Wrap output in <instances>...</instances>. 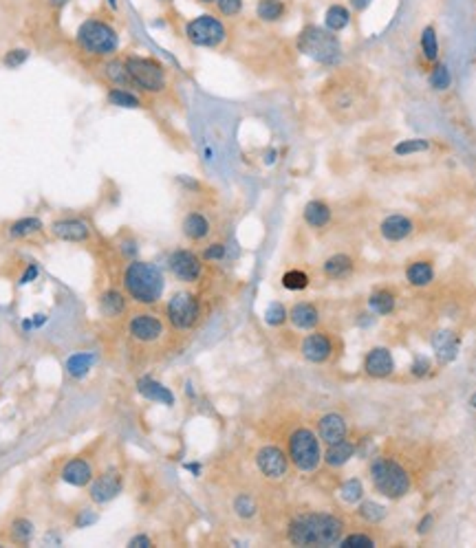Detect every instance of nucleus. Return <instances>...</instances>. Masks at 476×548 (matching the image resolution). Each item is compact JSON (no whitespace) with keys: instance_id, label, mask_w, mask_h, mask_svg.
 I'll list each match as a JSON object with an SVG mask.
<instances>
[{"instance_id":"nucleus-42","label":"nucleus","mask_w":476,"mask_h":548,"mask_svg":"<svg viewBox=\"0 0 476 548\" xmlns=\"http://www.w3.org/2000/svg\"><path fill=\"white\" fill-rule=\"evenodd\" d=\"M11 538L16 540L18 544H27L34 538V524L29 522V519L18 517L16 522L11 524Z\"/></svg>"},{"instance_id":"nucleus-3","label":"nucleus","mask_w":476,"mask_h":548,"mask_svg":"<svg viewBox=\"0 0 476 548\" xmlns=\"http://www.w3.org/2000/svg\"><path fill=\"white\" fill-rule=\"evenodd\" d=\"M296 47L309 60L325 66H335L342 58V42L338 33L329 31L325 24H304L296 38Z\"/></svg>"},{"instance_id":"nucleus-4","label":"nucleus","mask_w":476,"mask_h":548,"mask_svg":"<svg viewBox=\"0 0 476 548\" xmlns=\"http://www.w3.org/2000/svg\"><path fill=\"white\" fill-rule=\"evenodd\" d=\"M124 287L139 304H155L163 293V273L159 266L135 260L124 271Z\"/></svg>"},{"instance_id":"nucleus-31","label":"nucleus","mask_w":476,"mask_h":548,"mask_svg":"<svg viewBox=\"0 0 476 548\" xmlns=\"http://www.w3.org/2000/svg\"><path fill=\"white\" fill-rule=\"evenodd\" d=\"M406 277H408V282L412 287H426V284L432 282V280H435V269H432L430 262L417 260V262L408 264V269H406Z\"/></svg>"},{"instance_id":"nucleus-1","label":"nucleus","mask_w":476,"mask_h":548,"mask_svg":"<svg viewBox=\"0 0 476 548\" xmlns=\"http://www.w3.org/2000/svg\"><path fill=\"white\" fill-rule=\"evenodd\" d=\"M322 102L338 121H351L366 106L369 86L355 73H346L327 84L325 93H322Z\"/></svg>"},{"instance_id":"nucleus-37","label":"nucleus","mask_w":476,"mask_h":548,"mask_svg":"<svg viewBox=\"0 0 476 548\" xmlns=\"http://www.w3.org/2000/svg\"><path fill=\"white\" fill-rule=\"evenodd\" d=\"M95 357L91 353H75L66 359V370L71 376H84L93 365Z\"/></svg>"},{"instance_id":"nucleus-49","label":"nucleus","mask_w":476,"mask_h":548,"mask_svg":"<svg viewBox=\"0 0 476 548\" xmlns=\"http://www.w3.org/2000/svg\"><path fill=\"white\" fill-rule=\"evenodd\" d=\"M203 258H205V260H223V258H225V245H223V243L209 245V247L203 251Z\"/></svg>"},{"instance_id":"nucleus-19","label":"nucleus","mask_w":476,"mask_h":548,"mask_svg":"<svg viewBox=\"0 0 476 548\" xmlns=\"http://www.w3.org/2000/svg\"><path fill=\"white\" fill-rule=\"evenodd\" d=\"M318 434H320V439L325 441L327 445H333V443H340L342 439H346V423H344V418L340 414H325L320 418V423H318Z\"/></svg>"},{"instance_id":"nucleus-6","label":"nucleus","mask_w":476,"mask_h":548,"mask_svg":"<svg viewBox=\"0 0 476 548\" xmlns=\"http://www.w3.org/2000/svg\"><path fill=\"white\" fill-rule=\"evenodd\" d=\"M371 480L382 496L399 500L410 491V475L397 460L380 456L371 462Z\"/></svg>"},{"instance_id":"nucleus-12","label":"nucleus","mask_w":476,"mask_h":548,"mask_svg":"<svg viewBox=\"0 0 476 548\" xmlns=\"http://www.w3.org/2000/svg\"><path fill=\"white\" fill-rule=\"evenodd\" d=\"M256 465H258L262 475L272 478V480H278V478H283L287 473L289 462H287V456H285L283 449L267 445L256 454Z\"/></svg>"},{"instance_id":"nucleus-28","label":"nucleus","mask_w":476,"mask_h":548,"mask_svg":"<svg viewBox=\"0 0 476 548\" xmlns=\"http://www.w3.org/2000/svg\"><path fill=\"white\" fill-rule=\"evenodd\" d=\"M104 77L113 84V86H119V89H133V82H131V75H128V68H126V62L119 60V58H110L106 64H104Z\"/></svg>"},{"instance_id":"nucleus-59","label":"nucleus","mask_w":476,"mask_h":548,"mask_svg":"<svg viewBox=\"0 0 476 548\" xmlns=\"http://www.w3.org/2000/svg\"><path fill=\"white\" fill-rule=\"evenodd\" d=\"M159 3H168V0H159Z\"/></svg>"},{"instance_id":"nucleus-27","label":"nucleus","mask_w":476,"mask_h":548,"mask_svg":"<svg viewBox=\"0 0 476 548\" xmlns=\"http://www.w3.org/2000/svg\"><path fill=\"white\" fill-rule=\"evenodd\" d=\"M289 319L293 321V326L296 328H302V330H311L318 326V321H320V313H318V308L313 304H306V302H300L291 308V313H289Z\"/></svg>"},{"instance_id":"nucleus-30","label":"nucleus","mask_w":476,"mask_h":548,"mask_svg":"<svg viewBox=\"0 0 476 548\" xmlns=\"http://www.w3.org/2000/svg\"><path fill=\"white\" fill-rule=\"evenodd\" d=\"M353 454H355V443L342 439L340 443L329 445L327 454H325V462L329 467H342L353 458Z\"/></svg>"},{"instance_id":"nucleus-7","label":"nucleus","mask_w":476,"mask_h":548,"mask_svg":"<svg viewBox=\"0 0 476 548\" xmlns=\"http://www.w3.org/2000/svg\"><path fill=\"white\" fill-rule=\"evenodd\" d=\"M126 68H128V75L133 86H137L144 93H161L168 86V73L165 66L155 60V58H146V55H128L124 60Z\"/></svg>"},{"instance_id":"nucleus-33","label":"nucleus","mask_w":476,"mask_h":548,"mask_svg":"<svg viewBox=\"0 0 476 548\" xmlns=\"http://www.w3.org/2000/svg\"><path fill=\"white\" fill-rule=\"evenodd\" d=\"M45 229V224L38 216H24V218H18L9 224V236L11 238H27V236H34V234H40Z\"/></svg>"},{"instance_id":"nucleus-48","label":"nucleus","mask_w":476,"mask_h":548,"mask_svg":"<svg viewBox=\"0 0 476 548\" xmlns=\"http://www.w3.org/2000/svg\"><path fill=\"white\" fill-rule=\"evenodd\" d=\"M29 49H9L3 58V64L7 68H20L27 60H29Z\"/></svg>"},{"instance_id":"nucleus-16","label":"nucleus","mask_w":476,"mask_h":548,"mask_svg":"<svg viewBox=\"0 0 476 548\" xmlns=\"http://www.w3.org/2000/svg\"><path fill=\"white\" fill-rule=\"evenodd\" d=\"M121 491V475L117 471H108L100 478H95L93 485H91V498L93 502H110L113 498L119 496Z\"/></svg>"},{"instance_id":"nucleus-38","label":"nucleus","mask_w":476,"mask_h":548,"mask_svg":"<svg viewBox=\"0 0 476 548\" xmlns=\"http://www.w3.org/2000/svg\"><path fill=\"white\" fill-rule=\"evenodd\" d=\"M430 86L435 89V91H445V89H450V84H452V75H450V68H447L445 64H435V68L430 71Z\"/></svg>"},{"instance_id":"nucleus-43","label":"nucleus","mask_w":476,"mask_h":548,"mask_svg":"<svg viewBox=\"0 0 476 548\" xmlns=\"http://www.w3.org/2000/svg\"><path fill=\"white\" fill-rule=\"evenodd\" d=\"M340 496H342L344 502L355 504V502H359V500L364 498V487H362V482L357 480V478H351V480H346V482L342 485Z\"/></svg>"},{"instance_id":"nucleus-39","label":"nucleus","mask_w":476,"mask_h":548,"mask_svg":"<svg viewBox=\"0 0 476 548\" xmlns=\"http://www.w3.org/2000/svg\"><path fill=\"white\" fill-rule=\"evenodd\" d=\"M357 513H359L362 519H366V522L377 524V522H382V519L386 517V507H382L380 502L369 500V502H362V507H359Z\"/></svg>"},{"instance_id":"nucleus-11","label":"nucleus","mask_w":476,"mask_h":548,"mask_svg":"<svg viewBox=\"0 0 476 548\" xmlns=\"http://www.w3.org/2000/svg\"><path fill=\"white\" fill-rule=\"evenodd\" d=\"M168 266H170L172 275L177 280H181V282H194V280H199V275L203 271L201 258L194 254V251H188V249L172 251V256L168 258Z\"/></svg>"},{"instance_id":"nucleus-15","label":"nucleus","mask_w":476,"mask_h":548,"mask_svg":"<svg viewBox=\"0 0 476 548\" xmlns=\"http://www.w3.org/2000/svg\"><path fill=\"white\" fill-rule=\"evenodd\" d=\"M333 353V342L327 333H311L302 342V355L313 363H325Z\"/></svg>"},{"instance_id":"nucleus-51","label":"nucleus","mask_w":476,"mask_h":548,"mask_svg":"<svg viewBox=\"0 0 476 548\" xmlns=\"http://www.w3.org/2000/svg\"><path fill=\"white\" fill-rule=\"evenodd\" d=\"M128 546H133V548H148V546H152V540L148 535H135L128 542Z\"/></svg>"},{"instance_id":"nucleus-18","label":"nucleus","mask_w":476,"mask_h":548,"mask_svg":"<svg viewBox=\"0 0 476 548\" xmlns=\"http://www.w3.org/2000/svg\"><path fill=\"white\" fill-rule=\"evenodd\" d=\"M380 231L384 236V241L388 243H401L412 234V220L403 214H390L384 218L380 224Z\"/></svg>"},{"instance_id":"nucleus-53","label":"nucleus","mask_w":476,"mask_h":548,"mask_svg":"<svg viewBox=\"0 0 476 548\" xmlns=\"http://www.w3.org/2000/svg\"><path fill=\"white\" fill-rule=\"evenodd\" d=\"M36 275H38V264H29V266H27V271H24V275L20 277V284H27V282H31V280H36Z\"/></svg>"},{"instance_id":"nucleus-44","label":"nucleus","mask_w":476,"mask_h":548,"mask_svg":"<svg viewBox=\"0 0 476 548\" xmlns=\"http://www.w3.org/2000/svg\"><path fill=\"white\" fill-rule=\"evenodd\" d=\"M289 317L287 308L280 304V302H274L267 306V311H265V321H267L269 326H283L285 319Z\"/></svg>"},{"instance_id":"nucleus-46","label":"nucleus","mask_w":476,"mask_h":548,"mask_svg":"<svg viewBox=\"0 0 476 548\" xmlns=\"http://www.w3.org/2000/svg\"><path fill=\"white\" fill-rule=\"evenodd\" d=\"M214 5H216V11L223 18H236L238 13L243 11L245 0H216Z\"/></svg>"},{"instance_id":"nucleus-5","label":"nucleus","mask_w":476,"mask_h":548,"mask_svg":"<svg viewBox=\"0 0 476 548\" xmlns=\"http://www.w3.org/2000/svg\"><path fill=\"white\" fill-rule=\"evenodd\" d=\"M75 42L84 53L95 58H110L119 49V31L102 18H89L77 26Z\"/></svg>"},{"instance_id":"nucleus-32","label":"nucleus","mask_w":476,"mask_h":548,"mask_svg":"<svg viewBox=\"0 0 476 548\" xmlns=\"http://www.w3.org/2000/svg\"><path fill=\"white\" fill-rule=\"evenodd\" d=\"M106 102L110 106H117V108H128V110H135V108H142V100L128 89H119V86H113L108 89L106 93Z\"/></svg>"},{"instance_id":"nucleus-40","label":"nucleus","mask_w":476,"mask_h":548,"mask_svg":"<svg viewBox=\"0 0 476 548\" xmlns=\"http://www.w3.org/2000/svg\"><path fill=\"white\" fill-rule=\"evenodd\" d=\"M426 150H430L428 139H406V142H399L395 146V154H399V157H408V154H419Z\"/></svg>"},{"instance_id":"nucleus-17","label":"nucleus","mask_w":476,"mask_h":548,"mask_svg":"<svg viewBox=\"0 0 476 548\" xmlns=\"http://www.w3.org/2000/svg\"><path fill=\"white\" fill-rule=\"evenodd\" d=\"M364 370L375 379L393 374L395 361H393V355H390V350L388 348H373L366 355V359H364Z\"/></svg>"},{"instance_id":"nucleus-24","label":"nucleus","mask_w":476,"mask_h":548,"mask_svg":"<svg viewBox=\"0 0 476 548\" xmlns=\"http://www.w3.org/2000/svg\"><path fill=\"white\" fill-rule=\"evenodd\" d=\"M351 18H353V13H351V9H348L346 5L333 3L325 11V26L329 31H333V33H340V31L346 29L348 24H351Z\"/></svg>"},{"instance_id":"nucleus-25","label":"nucleus","mask_w":476,"mask_h":548,"mask_svg":"<svg viewBox=\"0 0 476 548\" xmlns=\"http://www.w3.org/2000/svg\"><path fill=\"white\" fill-rule=\"evenodd\" d=\"M254 11L260 22L274 24L287 16V3L285 0H256Z\"/></svg>"},{"instance_id":"nucleus-23","label":"nucleus","mask_w":476,"mask_h":548,"mask_svg":"<svg viewBox=\"0 0 476 548\" xmlns=\"http://www.w3.org/2000/svg\"><path fill=\"white\" fill-rule=\"evenodd\" d=\"M304 222L309 224V227L313 229H322V227H327V224L331 222V207L325 203V201H320V199H313L304 205Z\"/></svg>"},{"instance_id":"nucleus-26","label":"nucleus","mask_w":476,"mask_h":548,"mask_svg":"<svg viewBox=\"0 0 476 548\" xmlns=\"http://www.w3.org/2000/svg\"><path fill=\"white\" fill-rule=\"evenodd\" d=\"M432 348H435L437 357L443 363H447V361H452L459 353V337L450 330H441L432 337Z\"/></svg>"},{"instance_id":"nucleus-54","label":"nucleus","mask_w":476,"mask_h":548,"mask_svg":"<svg viewBox=\"0 0 476 548\" xmlns=\"http://www.w3.org/2000/svg\"><path fill=\"white\" fill-rule=\"evenodd\" d=\"M95 519H97L95 515H84V513H82V515L77 517V526H89V524L95 522Z\"/></svg>"},{"instance_id":"nucleus-13","label":"nucleus","mask_w":476,"mask_h":548,"mask_svg":"<svg viewBox=\"0 0 476 548\" xmlns=\"http://www.w3.org/2000/svg\"><path fill=\"white\" fill-rule=\"evenodd\" d=\"M51 234L62 243H87L91 238V224L82 218H60L51 222Z\"/></svg>"},{"instance_id":"nucleus-14","label":"nucleus","mask_w":476,"mask_h":548,"mask_svg":"<svg viewBox=\"0 0 476 548\" xmlns=\"http://www.w3.org/2000/svg\"><path fill=\"white\" fill-rule=\"evenodd\" d=\"M128 333L133 335V340L144 342V344H152L157 342L159 337L163 335V324L161 319L150 315V313H139L131 319L128 324Z\"/></svg>"},{"instance_id":"nucleus-8","label":"nucleus","mask_w":476,"mask_h":548,"mask_svg":"<svg viewBox=\"0 0 476 548\" xmlns=\"http://www.w3.org/2000/svg\"><path fill=\"white\" fill-rule=\"evenodd\" d=\"M186 38L192 47L218 49L228 40V26L214 13H199L186 24Z\"/></svg>"},{"instance_id":"nucleus-52","label":"nucleus","mask_w":476,"mask_h":548,"mask_svg":"<svg viewBox=\"0 0 476 548\" xmlns=\"http://www.w3.org/2000/svg\"><path fill=\"white\" fill-rule=\"evenodd\" d=\"M348 5H351V9L355 13H362V11H366L373 5V0H348Z\"/></svg>"},{"instance_id":"nucleus-20","label":"nucleus","mask_w":476,"mask_h":548,"mask_svg":"<svg viewBox=\"0 0 476 548\" xmlns=\"http://www.w3.org/2000/svg\"><path fill=\"white\" fill-rule=\"evenodd\" d=\"M62 480L73 485V487H87L93 480V467L89 460L84 458H73L68 460L62 469Z\"/></svg>"},{"instance_id":"nucleus-47","label":"nucleus","mask_w":476,"mask_h":548,"mask_svg":"<svg viewBox=\"0 0 476 548\" xmlns=\"http://www.w3.org/2000/svg\"><path fill=\"white\" fill-rule=\"evenodd\" d=\"M340 546L342 548H373L375 546V540L364 535V533H351V535H346L340 540Z\"/></svg>"},{"instance_id":"nucleus-50","label":"nucleus","mask_w":476,"mask_h":548,"mask_svg":"<svg viewBox=\"0 0 476 548\" xmlns=\"http://www.w3.org/2000/svg\"><path fill=\"white\" fill-rule=\"evenodd\" d=\"M430 368V361L426 357H417L415 359V365H412V374L415 376H424Z\"/></svg>"},{"instance_id":"nucleus-21","label":"nucleus","mask_w":476,"mask_h":548,"mask_svg":"<svg viewBox=\"0 0 476 548\" xmlns=\"http://www.w3.org/2000/svg\"><path fill=\"white\" fill-rule=\"evenodd\" d=\"M181 231H184L186 238L197 243V241H203V238L209 236L212 224H209V220L201 212H190V214H186L184 222H181Z\"/></svg>"},{"instance_id":"nucleus-36","label":"nucleus","mask_w":476,"mask_h":548,"mask_svg":"<svg viewBox=\"0 0 476 548\" xmlns=\"http://www.w3.org/2000/svg\"><path fill=\"white\" fill-rule=\"evenodd\" d=\"M369 308L373 313L377 315H388V313H393V308H395V295L386 291V289H380V291H375L371 298H369Z\"/></svg>"},{"instance_id":"nucleus-41","label":"nucleus","mask_w":476,"mask_h":548,"mask_svg":"<svg viewBox=\"0 0 476 548\" xmlns=\"http://www.w3.org/2000/svg\"><path fill=\"white\" fill-rule=\"evenodd\" d=\"M283 287L289 291H302L309 287V275L300 269H291L283 275Z\"/></svg>"},{"instance_id":"nucleus-10","label":"nucleus","mask_w":476,"mask_h":548,"mask_svg":"<svg viewBox=\"0 0 476 548\" xmlns=\"http://www.w3.org/2000/svg\"><path fill=\"white\" fill-rule=\"evenodd\" d=\"M199 300L194 298L192 293H174L170 302H168V319H170V324L179 330H188L197 324L199 319Z\"/></svg>"},{"instance_id":"nucleus-58","label":"nucleus","mask_w":476,"mask_h":548,"mask_svg":"<svg viewBox=\"0 0 476 548\" xmlns=\"http://www.w3.org/2000/svg\"><path fill=\"white\" fill-rule=\"evenodd\" d=\"M470 403H472V407H476V395L472 397V401H470Z\"/></svg>"},{"instance_id":"nucleus-57","label":"nucleus","mask_w":476,"mask_h":548,"mask_svg":"<svg viewBox=\"0 0 476 548\" xmlns=\"http://www.w3.org/2000/svg\"><path fill=\"white\" fill-rule=\"evenodd\" d=\"M197 3H199V5H214L216 0H197Z\"/></svg>"},{"instance_id":"nucleus-45","label":"nucleus","mask_w":476,"mask_h":548,"mask_svg":"<svg viewBox=\"0 0 476 548\" xmlns=\"http://www.w3.org/2000/svg\"><path fill=\"white\" fill-rule=\"evenodd\" d=\"M234 511L241 515V517H245V519H249V517H254L256 515V511H258V507H256V500L251 498V496H238L236 500H234Z\"/></svg>"},{"instance_id":"nucleus-22","label":"nucleus","mask_w":476,"mask_h":548,"mask_svg":"<svg viewBox=\"0 0 476 548\" xmlns=\"http://www.w3.org/2000/svg\"><path fill=\"white\" fill-rule=\"evenodd\" d=\"M137 390H139V395L150 399V401H157V403H163V405H174V395L165 386L155 381V379H148V376L139 379Z\"/></svg>"},{"instance_id":"nucleus-35","label":"nucleus","mask_w":476,"mask_h":548,"mask_svg":"<svg viewBox=\"0 0 476 548\" xmlns=\"http://www.w3.org/2000/svg\"><path fill=\"white\" fill-rule=\"evenodd\" d=\"M419 45H422V55L426 58V62H437V58H439V38H437L435 26H432V24L424 26Z\"/></svg>"},{"instance_id":"nucleus-56","label":"nucleus","mask_w":476,"mask_h":548,"mask_svg":"<svg viewBox=\"0 0 476 548\" xmlns=\"http://www.w3.org/2000/svg\"><path fill=\"white\" fill-rule=\"evenodd\" d=\"M106 3H108V7H110V9H113V11H117V9H119V5H117V0H106Z\"/></svg>"},{"instance_id":"nucleus-29","label":"nucleus","mask_w":476,"mask_h":548,"mask_svg":"<svg viewBox=\"0 0 476 548\" xmlns=\"http://www.w3.org/2000/svg\"><path fill=\"white\" fill-rule=\"evenodd\" d=\"M322 271L331 280H344L353 273V258L346 254H335L322 264Z\"/></svg>"},{"instance_id":"nucleus-2","label":"nucleus","mask_w":476,"mask_h":548,"mask_svg":"<svg viewBox=\"0 0 476 548\" xmlns=\"http://www.w3.org/2000/svg\"><path fill=\"white\" fill-rule=\"evenodd\" d=\"M344 526L329 513H304L289 524V542L296 546H333L340 544Z\"/></svg>"},{"instance_id":"nucleus-9","label":"nucleus","mask_w":476,"mask_h":548,"mask_svg":"<svg viewBox=\"0 0 476 548\" xmlns=\"http://www.w3.org/2000/svg\"><path fill=\"white\" fill-rule=\"evenodd\" d=\"M289 458L300 471H315L322 452H320V441L318 436L306 427H300L291 434L289 439Z\"/></svg>"},{"instance_id":"nucleus-34","label":"nucleus","mask_w":476,"mask_h":548,"mask_svg":"<svg viewBox=\"0 0 476 548\" xmlns=\"http://www.w3.org/2000/svg\"><path fill=\"white\" fill-rule=\"evenodd\" d=\"M124 308H126V300H124V295L115 289H110L106 291L102 298H100V311L106 315V317H117L124 313Z\"/></svg>"},{"instance_id":"nucleus-55","label":"nucleus","mask_w":476,"mask_h":548,"mask_svg":"<svg viewBox=\"0 0 476 548\" xmlns=\"http://www.w3.org/2000/svg\"><path fill=\"white\" fill-rule=\"evenodd\" d=\"M432 526V515H426L422 522H419V533H428Z\"/></svg>"}]
</instances>
